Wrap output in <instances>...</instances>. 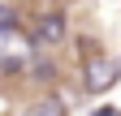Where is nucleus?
I'll use <instances>...</instances> for the list:
<instances>
[{"instance_id":"nucleus-2","label":"nucleus","mask_w":121,"mask_h":116,"mask_svg":"<svg viewBox=\"0 0 121 116\" xmlns=\"http://www.w3.org/2000/svg\"><path fill=\"white\" fill-rule=\"evenodd\" d=\"M69 35V22H65V13H48V17H43L35 30H30V43H35V47H43V43H60Z\"/></svg>"},{"instance_id":"nucleus-1","label":"nucleus","mask_w":121,"mask_h":116,"mask_svg":"<svg viewBox=\"0 0 121 116\" xmlns=\"http://www.w3.org/2000/svg\"><path fill=\"white\" fill-rule=\"evenodd\" d=\"M121 77V65L112 60V56H104L99 47H86V77H82V86L91 95H99V90H108V86Z\"/></svg>"},{"instance_id":"nucleus-5","label":"nucleus","mask_w":121,"mask_h":116,"mask_svg":"<svg viewBox=\"0 0 121 116\" xmlns=\"http://www.w3.org/2000/svg\"><path fill=\"white\" fill-rule=\"evenodd\" d=\"M91 116H121V108H117V103H99Z\"/></svg>"},{"instance_id":"nucleus-3","label":"nucleus","mask_w":121,"mask_h":116,"mask_svg":"<svg viewBox=\"0 0 121 116\" xmlns=\"http://www.w3.org/2000/svg\"><path fill=\"white\" fill-rule=\"evenodd\" d=\"M22 26V17H17V9L13 4H0V35H13Z\"/></svg>"},{"instance_id":"nucleus-4","label":"nucleus","mask_w":121,"mask_h":116,"mask_svg":"<svg viewBox=\"0 0 121 116\" xmlns=\"http://www.w3.org/2000/svg\"><path fill=\"white\" fill-rule=\"evenodd\" d=\"M26 116H65V103H60V99H43V103H35Z\"/></svg>"}]
</instances>
